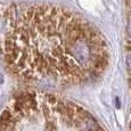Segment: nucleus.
I'll return each instance as SVG.
<instances>
[{
  "label": "nucleus",
  "mask_w": 131,
  "mask_h": 131,
  "mask_svg": "<svg viewBox=\"0 0 131 131\" xmlns=\"http://www.w3.org/2000/svg\"><path fill=\"white\" fill-rule=\"evenodd\" d=\"M2 52L19 77L70 83H80L108 63L99 33L73 13L54 6L29 7L17 16L12 13Z\"/></svg>",
  "instance_id": "f257e3e1"
},
{
  "label": "nucleus",
  "mask_w": 131,
  "mask_h": 131,
  "mask_svg": "<svg viewBox=\"0 0 131 131\" xmlns=\"http://www.w3.org/2000/svg\"><path fill=\"white\" fill-rule=\"evenodd\" d=\"M46 131H57L56 125H55L52 122H47V124H46Z\"/></svg>",
  "instance_id": "f03ea898"
},
{
  "label": "nucleus",
  "mask_w": 131,
  "mask_h": 131,
  "mask_svg": "<svg viewBox=\"0 0 131 131\" xmlns=\"http://www.w3.org/2000/svg\"><path fill=\"white\" fill-rule=\"evenodd\" d=\"M128 66H129V69L131 70V55L128 57Z\"/></svg>",
  "instance_id": "7ed1b4c3"
}]
</instances>
